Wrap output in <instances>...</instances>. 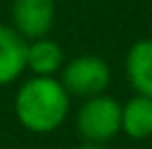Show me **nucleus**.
Wrapping results in <instances>:
<instances>
[{"mask_svg":"<svg viewBox=\"0 0 152 149\" xmlns=\"http://www.w3.org/2000/svg\"><path fill=\"white\" fill-rule=\"evenodd\" d=\"M71 96L55 77H31L15 92L13 112L18 123L33 134H51L66 121Z\"/></svg>","mask_w":152,"mask_h":149,"instance_id":"f257e3e1","label":"nucleus"},{"mask_svg":"<svg viewBox=\"0 0 152 149\" xmlns=\"http://www.w3.org/2000/svg\"><path fill=\"white\" fill-rule=\"evenodd\" d=\"M75 127L84 143L104 145L121 132V105L110 94L84 99L75 114Z\"/></svg>","mask_w":152,"mask_h":149,"instance_id":"f03ea898","label":"nucleus"},{"mask_svg":"<svg viewBox=\"0 0 152 149\" xmlns=\"http://www.w3.org/2000/svg\"><path fill=\"white\" fill-rule=\"evenodd\" d=\"M110 66L99 55H77L60 70V83L64 86L69 96L77 99L104 94L110 86Z\"/></svg>","mask_w":152,"mask_h":149,"instance_id":"7ed1b4c3","label":"nucleus"},{"mask_svg":"<svg viewBox=\"0 0 152 149\" xmlns=\"http://www.w3.org/2000/svg\"><path fill=\"white\" fill-rule=\"evenodd\" d=\"M55 24V0H13L11 27L24 40L46 37Z\"/></svg>","mask_w":152,"mask_h":149,"instance_id":"20e7f679","label":"nucleus"},{"mask_svg":"<svg viewBox=\"0 0 152 149\" xmlns=\"http://www.w3.org/2000/svg\"><path fill=\"white\" fill-rule=\"evenodd\" d=\"M27 70V40L13 27L0 22V88Z\"/></svg>","mask_w":152,"mask_h":149,"instance_id":"39448f33","label":"nucleus"},{"mask_svg":"<svg viewBox=\"0 0 152 149\" xmlns=\"http://www.w3.org/2000/svg\"><path fill=\"white\" fill-rule=\"evenodd\" d=\"M124 66L134 94L152 99V37H143L130 46Z\"/></svg>","mask_w":152,"mask_h":149,"instance_id":"423d86ee","label":"nucleus"},{"mask_svg":"<svg viewBox=\"0 0 152 149\" xmlns=\"http://www.w3.org/2000/svg\"><path fill=\"white\" fill-rule=\"evenodd\" d=\"M64 66V50L51 37H38L27 44V68L35 77H53Z\"/></svg>","mask_w":152,"mask_h":149,"instance_id":"0eeeda50","label":"nucleus"},{"mask_svg":"<svg viewBox=\"0 0 152 149\" xmlns=\"http://www.w3.org/2000/svg\"><path fill=\"white\" fill-rule=\"evenodd\" d=\"M121 132L132 140L152 136V99L134 94L121 105Z\"/></svg>","mask_w":152,"mask_h":149,"instance_id":"6e6552de","label":"nucleus"},{"mask_svg":"<svg viewBox=\"0 0 152 149\" xmlns=\"http://www.w3.org/2000/svg\"><path fill=\"white\" fill-rule=\"evenodd\" d=\"M75 149H106V147H104V145H91V143H84V145L75 147Z\"/></svg>","mask_w":152,"mask_h":149,"instance_id":"1a4fd4ad","label":"nucleus"}]
</instances>
